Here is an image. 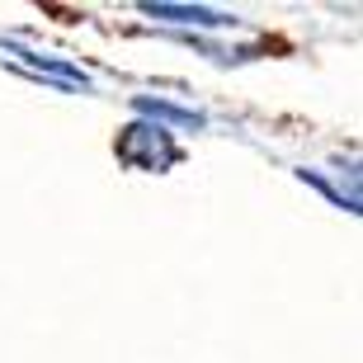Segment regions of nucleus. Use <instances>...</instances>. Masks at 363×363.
Instances as JSON below:
<instances>
[{"label":"nucleus","mask_w":363,"mask_h":363,"mask_svg":"<svg viewBox=\"0 0 363 363\" xmlns=\"http://www.w3.org/2000/svg\"><path fill=\"white\" fill-rule=\"evenodd\" d=\"M118 156L137 170H165V165L179 161V147L170 142L165 128H147V123H133L128 133L118 137Z\"/></svg>","instance_id":"nucleus-1"}]
</instances>
